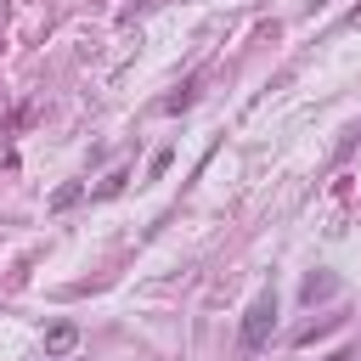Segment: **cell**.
<instances>
[{
  "mask_svg": "<svg viewBox=\"0 0 361 361\" xmlns=\"http://www.w3.org/2000/svg\"><path fill=\"white\" fill-rule=\"evenodd\" d=\"M271 327H276V293H259L243 316V350H259L271 338Z\"/></svg>",
  "mask_w": 361,
  "mask_h": 361,
  "instance_id": "1",
  "label": "cell"
},
{
  "mask_svg": "<svg viewBox=\"0 0 361 361\" xmlns=\"http://www.w3.org/2000/svg\"><path fill=\"white\" fill-rule=\"evenodd\" d=\"M73 338H79V333H73V322H56V327L45 333V350H51V355H62V350H73Z\"/></svg>",
  "mask_w": 361,
  "mask_h": 361,
  "instance_id": "2",
  "label": "cell"
},
{
  "mask_svg": "<svg viewBox=\"0 0 361 361\" xmlns=\"http://www.w3.org/2000/svg\"><path fill=\"white\" fill-rule=\"evenodd\" d=\"M333 288H338L333 276H305V299H310V305H316V299H327Z\"/></svg>",
  "mask_w": 361,
  "mask_h": 361,
  "instance_id": "3",
  "label": "cell"
},
{
  "mask_svg": "<svg viewBox=\"0 0 361 361\" xmlns=\"http://www.w3.org/2000/svg\"><path fill=\"white\" fill-rule=\"evenodd\" d=\"M180 107H192V85H186V90H175V96L164 102V113H180Z\"/></svg>",
  "mask_w": 361,
  "mask_h": 361,
  "instance_id": "4",
  "label": "cell"
},
{
  "mask_svg": "<svg viewBox=\"0 0 361 361\" xmlns=\"http://www.w3.org/2000/svg\"><path fill=\"white\" fill-rule=\"evenodd\" d=\"M79 192H85V186H62V192L51 197V209H68V203H79Z\"/></svg>",
  "mask_w": 361,
  "mask_h": 361,
  "instance_id": "5",
  "label": "cell"
},
{
  "mask_svg": "<svg viewBox=\"0 0 361 361\" xmlns=\"http://www.w3.org/2000/svg\"><path fill=\"white\" fill-rule=\"evenodd\" d=\"M333 361H350V355H344V350H338V355H333Z\"/></svg>",
  "mask_w": 361,
  "mask_h": 361,
  "instance_id": "6",
  "label": "cell"
}]
</instances>
